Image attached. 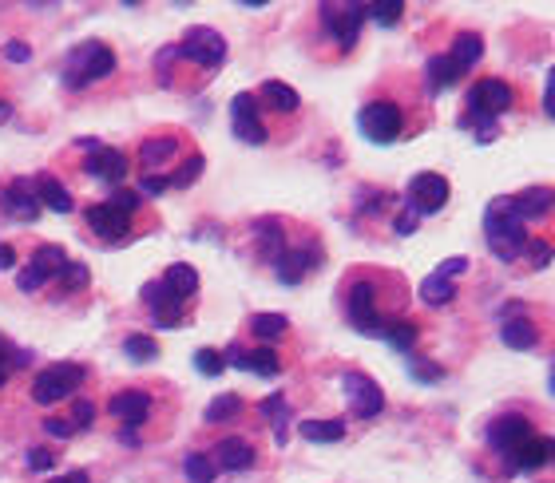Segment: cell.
Returning a JSON list of instances; mask_svg holds the SVG:
<instances>
[{"label": "cell", "mask_w": 555, "mask_h": 483, "mask_svg": "<svg viewBox=\"0 0 555 483\" xmlns=\"http://www.w3.org/2000/svg\"><path fill=\"white\" fill-rule=\"evenodd\" d=\"M163 289L167 294H171L175 301H187L198 289V274L191 266H183V261H178V266H171L167 269V278H163Z\"/></svg>", "instance_id": "obj_22"}, {"label": "cell", "mask_w": 555, "mask_h": 483, "mask_svg": "<svg viewBox=\"0 0 555 483\" xmlns=\"http://www.w3.org/2000/svg\"><path fill=\"white\" fill-rule=\"evenodd\" d=\"M523 254H528V261L535 269H543L551 261V246H548V242H528V246H523Z\"/></svg>", "instance_id": "obj_42"}, {"label": "cell", "mask_w": 555, "mask_h": 483, "mask_svg": "<svg viewBox=\"0 0 555 483\" xmlns=\"http://www.w3.org/2000/svg\"><path fill=\"white\" fill-rule=\"evenodd\" d=\"M365 16L377 20V24H396V20L405 16V5H401V0H389V5H373V8H365Z\"/></svg>", "instance_id": "obj_39"}, {"label": "cell", "mask_w": 555, "mask_h": 483, "mask_svg": "<svg viewBox=\"0 0 555 483\" xmlns=\"http://www.w3.org/2000/svg\"><path fill=\"white\" fill-rule=\"evenodd\" d=\"M107 206H115L119 214H127V218H132V210L139 206V195H135V190H119V195H115Z\"/></svg>", "instance_id": "obj_43"}, {"label": "cell", "mask_w": 555, "mask_h": 483, "mask_svg": "<svg viewBox=\"0 0 555 483\" xmlns=\"http://www.w3.org/2000/svg\"><path fill=\"white\" fill-rule=\"evenodd\" d=\"M456 79H460V72H456V64L449 59V52L429 59V84L432 87H449V84H456Z\"/></svg>", "instance_id": "obj_29"}, {"label": "cell", "mask_w": 555, "mask_h": 483, "mask_svg": "<svg viewBox=\"0 0 555 483\" xmlns=\"http://www.w3.org/2000/svg\"><path fill=\"white\" fill-rule=\"evenodd\" d=\"M258 238H262V254L270 258V261H278V258L286 254L282 226H278V223H262V226H258Z\"/></svg>", "instance_id": "obj_30"}, {"label": "cell", "mask_w": 555, "mask_h": 483, "mask_svg": "<svg viewBox=\"0 0 555 483\" xmlns=\"http://www.w3.org/2000/svg\"><path fill=\"white\" fill-rule=\"evenodd\" d=\"M361 20H365V8H357V5H345L341 13H337V8H325V24H330V32L337 36L341 48H353L357 32H361Z\"/></svg>", "instance_id": "obj_14"}, {"label": "cell", "mask_w": 555, "mask_h": 483, "mask_svg": "<svg viewBox=\"0 0 555 483\" xmlns=\"http://www.w3.org/2000/svg\"><path fill=\"white\" fill-rule=\"evenodd\" d=\"M195 365H198V369H203V372H206V377H218V372H223V369H226V360H223V357H218V353H214V349H198V353H195Z\"/></svg>", "instance_id": "obj_41"}, {"label": "cell", "mask_w": 555, "mask_h": 483, "mask_svg": "<svg viewBox=\"0 0 555 483\" xmlns=\"http://www.w3.org/2000/svg\"><path fill=\"white\" fill-rule=\"evenodd\" d=\"M32 266L44 278H56V274H64V269H68V258H64V250H59V246H40L36 258H32Z\"/></svg>", "instance_id": "obj_27"}, {"label": "cell", "mask_w": 555, "mask_h": 483, "mask_svg": "<svg viewBox=\"0 0 555 483\" xmlns=\"http://www.w3.org/2000/svg\"><path fill=\"white\" fill-rule=\"evenodd\" d=\"M79 380H84V365H52L32 380V400L36 405H56V400L72 396Z\"/></svg>", "instance_id": "obj_4"}, {"label": "cell", "mask_w": 555, "mask_h": 483, "mask_svg": "<svg viewBox=\"0 0 555 483\" xmlns=\"http://www.w3.org/2000/svg\"><path fill=\"white\" fill-rule=\"evenodd\" d=\"M107 412H112L115 420H123V424H143L147 412H151V396L139 388H127V392H115L112 400H107Z\"/></svg>", "instance_id": "obj_12"}, {"label": "cell", "mask_w": 555, "mask_h": 483, "mask_svg": "<svg viewBox=\"0 0 555 483\" xmlns=\"http://www.w3.org/2000/svg\"><path fill=\"white\" fill-rule=\"evenodd\" d=\"M413 369H416V377H421V380H441V377H444V369H436V365H421V360H413Z\"/></svg>", "instance_id": "obj_48"}, {"label": "cell", "mask_w": 555, "mask_h": 483, "mask_svg": "<svg viewBox=\"0 0 555 483\" xmlns=\"http://www.w3.org/2000/svg\"><path fill=\"white\" fill-rule=\"evenodd\" d=\"M250 329H254L258 341H274V337L286 333V317H282V314H258V317L250 321Z\"/></svg>", "instance_id": "obj_31"}, {"label": "cell", "mask_w": 555, "mask_h": 483, "mask_svg": "<svg viewBox=\"0 0 555 483\" xmlns=\"http://www.w3.org/2000/svg\"><path fill=\"white\" fill-rule=\"evenodd\" d=\"M48 483H87L84 471H72V476H59V479H48Z\"/></svg>", "instance_id": "obj_56"}, {"label": "cell", "mask_w": 555, "mask_h": 483, "mask_svg": "<svg viewBox=\"0 0 555 483\" xmlns=\"http://www.w3.org/2000/svg\"><path fill=\"white\" fill-rule=\"evenodd\" d=\"M548 206H551V195H548V190H540V187L508 198V210L520 218V223H535V218H543V214H548Z\"/></svg>", "instance_id": "obj_17"}, {"label": "cell", "mask_w": 555, "mask_h": 483, "mask_svg": "<svg viewBox=\"0 0 555 483\" xmlns=\"http://www.w3.org/2000/svg\"><path fill=\"white\" fill-rule=\"evenodd\" d=\"M175 155V139H147L143 150H139V159H143L147 167H155V163H167V159Z\"/></svg>", "instance_id": "obj_34"}, {"label": "cell", "mask_w": 555, "mask_h": 483, "mask_svg": "<svg viewBox=\"0 0 555 483\" xmlns=\"http://www.w3.org/2000/svg\"><path fill=\"white\" fill-rule=\"evenodd\" d=\"M44 428L52 432V436H72V432H76L72 424H68V420H44Z\"/></svg>", "instance_id": "obj_49"}, {"label": "cell", "mask_w": 555, "mask_h": 483, "mask_svg": "<svg viewBox=\"0 0 555 483\" xmlns=\"http://www.w3.org/2000/svg\"><path fill=\"white\" fill-rule=\"evenodd\" d=\"M543 112L555 119V68H551V79H548V96H543Z\"/></svg>", "instance_id": "obj_51"}, {"label": "cell", "mask_w": 555, "mask_h": 483, "mask_svg": "<svg viewBox=\"0 0 555 483\" xmlns=\"http://www.w3.org/2000/svg\"><path fill=\"white\" fill-rule=\"evenodd\" d=\"M551 203H555V195H551Z\"/></svg>", "instance_id": "obj_59"}, {"label": "cell", "mask_w": 555, "mask_h": 483, "mask_svg": "<svg viewBox=\"0 0 555 483\" xmlns=\"http://www.w3.org/2000/svg\"><path fill=\"white\" fill-rule=\"evenodd\" d=\"M87 226L96 230L99 238H107V242H119V238H127V230H132V218L127 214H119L115 206H92L87 210Z\"/></svg>", "instance_id": "obj_15"}, {"label": "cell", "mask_w": 555, "mask_h": 483, "mask_svg": "<svg viewBox=\"0 0 555 483\" xmlns=\"http://www.w3.org/2000/svg\"><path fill=\"white\" fill-rule=\"evenodd\" d=\"M405 119H401V107L389 104V99H377L361 112V135L369 139V143H393L396 135H401Z\"/></svg>", "instance_id": "obj_5"}, {"label": "cell", "mask_w": 555, "mask_h": 483, "mask_svg": "<svg viewBox=\"0 0 555 483\" xmlns=\"http://www.w3.org/2000/svg\"><path fill=\"white\" fill-rule=\"evenodd\" d=\"M350 321L357 333H385V321L381 314H377V286L373 281H353L350 289Z\"/></svg>", "instance_id": "obj_6"}, {"label": "cell", "mask_w": 555, "mask_h": 483, "mask_svg": "<svg viewBox=\"0 0 555 483\" xmlns=\"http://www.w3.org/2000/svg\"><path fill=\"white\" fill-rule=\"evenodd\" d=\"M151 314H155V325H163V329L183 325V309H178L175 297H167V301H159V305H151Z\"/></svg>", "instance_id": "obj_35"}, {"label": "cell", "mask_w": 555, "mask_h": 483, "mask_svg": "<svg viewBox=\"0 0 555 483\" xmlns=\"http://www.w3.org/2000/svg\"><path fill=\"white\" fill-rule=\"evenodd\" d=\"M198 175H203V155H191V159H187L183 167L175 170L171 178H167V187H191Z\"/></svg>", "instance_id": "obj_36"}, {"label": "cell", "mask_w": 555, "mask_h": 483, "mask_svg": "<svg viewBox=\"0 0 555 483\" xmlns=\"http://www.w3.org/2000/svg\"><path fill=\"white\" fill-rule=\"evenodd\" d=\"M416 230V210H409V214L396 218V234H413Z\"/></svg>", "instance_id": "obj_50"}, {"label": "cell", "mask_w": 555, "mask_h": 483, "mask_svg": "<svg viewBox=\"0 0 555 483\" xmlns=\"http://www.w3.org/2000/svg\"><path fill=\"white\" fill-rule=\"evenodd\" d=\"M500 337H504V345L508 349H532L535 341H540V333H535V325L528 317H508L500 325Z\"/></svg>", "instance_id": "obj_23"}, {"label": "cell", "mask_w": 555, "mask_h": 483, "mask_svg": "<svg viewBox=\"0 0 555 483\" xmlns=\"http://www.w3.org/2000/svg\"><path fill=\"white\" fill-rule=\"evenodd\" d=\"M543 448H548V460H555V436H543Z\"/></svg>", "instance_id": "obj_57"}, {"label": "cell", "mask_w": 555, "mask_h": 483, "mask_svg": "<svg viewBox=\"0 0 555 483\" xmlns=\"http://www.w3.org/2000/svg\"><path fill=\"white\" fill-rule=\"evenodd\" d=\"M84 170L96 178H107V183H119V178L127 175V159H123V150H115V147H96L92 155L84 159Z\"/></svg>", "instance_id": "obj_13"}, {"label": "cell", "mask_w": 555, "mask_h": 483, "mask_svg": "<svg viewBox=\"0 0 555 483\" xmlns=\"http://www.w3.org/2000/svg\"><path fill=\"white\" fill-rule=\"evenodd\" d=\"M314 261H317V258L310 254V250H286V254L278 258L274 266H278V278H282L286 286H294V281H302V274L314 266Z\"/></svg>", "instance_id": "obj_21"}, {"label": "cell", "mask_w": 555, "mask_h": 483, "mask_svg": "<svg viewBox=\"0 0 555 483\" xmlns=\"http://www.w3.org/2000/svg\"><path fill=\"white\" fill-rule=\"evenodd\" d=\"M5 206L13 210V214H20V218H36V210H40L36 183H28V178H16V183L5 190Z\"/></svg>", "instance_id": "obj_18"}, {"label": "cell", "mask_w": 555, "mask_h": 483, "mask_svg": "<svg viewBox=\"0 0 555 483\" xmlns=\"http://www.w3.org/2000/svg\"><path fill=\"white\" fill-rule=\"evenodd\" d=\"M381 337L389 341L393 349H401V353H409V349H413V341H416V329L409 325V321H389Z\"/></svg>", "instance_id": "obj_32"}, {"label": "cell", "mask_w": 555, "mask_h": 483, "mask_svg": "<svg viewBox=\"0 0 555 483\" xmlns=\"http://www.w3.org/2000/svg\"><path fill=\"white\" fill-rule=\"evenodd\" d=\"M123 349H127V357H132V360H155V353H159L155 341H151V337H143V333L127 337V341H123Z\"/></svg>", "instance_id": "obj_38"}, {"label": "cell", "mask_w": 555, "mask_h": 483, "mask_svg": "<svg viewBox=\"0 0 555 483\" xmlns=\"http://www.w3.org/2000/svg\"><path fill=\"white\" fill-rule=\"evenodd\" d=\"M36 198H40V206L56 210V214H68V210H72V195H68V190L59 187L52 175H40L36 178Z\"/></svg>", "instance_id": "obj_20"}, {"label": "cell", "mask_w": 555, "mask_h": 483, "mask_svg": "<svg viewBox=\"0 0 555 483\" xmlns=\"http://www.w3.org/2000/svg\"><path fill=\"white\" fill-rule=\"evenodd\" d=\"M480 56H484V40L476 32H460V36H456V44H452V52H449V59L456 64V72H460V76L469 72Z\"/></svg>", "instance_id": "obj_19"}, {"label": "cell", "mask_w": 555, "mask_h": 483, "mask_svg": "<svg viewBox=\"0 0 555 483\" xmlns=\"http://www.w3.org/2000/svg\"><path fill=\"white\" fill-rule=\"evenodd\" d=\"M52 464H56V456L48 448H32V451H28V468H32V471H48Z\"/></svg>", "instance_id": "obj_44"}, {"label": "cell", "mask_w": 555, "mask_h": 483, "mask_svg": "<svg viewBox=\"0 0 555 483\" xmlns=\"http://www.w3.org/2000/svg\"><path fill=\"white\" fill-rule=\"evenodd\" d=\"M92 420H96V408L84 400V405H76V416L68 420V424H72V428H87V424H92Z\"/></svg>", "instance_id": "obj_47"}, {"label": "cell", "mask_w": 555, "mask_h": 483, "mask_svg": "<svg viewBox=\"0 0 555 483\" xmlns=\"http://www.w3.org/2000/svg\"><path fill=\"white\" fill-rule=\"evenodd\" d=\"M512 107V84L500 76H488V79H476L469 87V112L480 119V127H492V119L500 112Z\"/></svg>", "instance_id": "obj_2"}, {"label": "cell", "mask_w": 555, "mask_h": 483, "mask_svg": "<svg viewBox=\"0 0 555 483\" xmlns=\"http://www.w3.org/2000/svg\"><path fill=\"white\" fill-rule=\"evenodd\" d=\"M528 436H535V432H532V424L523 416H500V420H492L488 424V444L500 451V456H508V460Z\"/></svg>", "instance_id": "obj_11"}, {"label": "cell", "mask_w": 555, "mask_h": 483, "mask_svg": "<svg viewBox=\"0 0 555 483\" xmlns=\"http://www.w3.org/2000/svg\"><path fill=\"white\" fill-rule=\"evenodd\" d=\"M5 56H13V59H28V48H24V44H8V48H5Z\"/></svg>", "instance_id": "obj_55"}, {"label": "cell", "mask_w": 555, "mask_h": 483, "mask_svg": "<svg viewBox=\"0 0 555 483\" xmlns=\"http://www.w3.org/2000/svg\"><path fill=\"white\" fill-rule=\"evenodd\" d=\"M44 281H48V278L40 274L36 266H28L24 274H20V289H28V294H32V289H40V286H44Z\"/></svg>", "instance_id": "obj_46"}, {"label": "cell", "mask_w": 555, "mask_h": 483, "mask_svg": "<svg viewBox=\"0 0 555 483\" xmlns=\"http://www.w3.org/2000/svg\"><path fill=\"white\" fill-rule=\"evenodd\" d=\"M282 408H286L282 396H266V400H262V412H266V420H274L278 440H286V416H282Z\"/></svg>", "instance_id": "obj_40"}, {"label": "cell", "mask_w": 555, "mask_h": 483, "mask_svg": "<svg viewBox=\"0 0 555 483\" xmlns=\"http://www.w3.org/2000/svg\"><path fill=\"white\" fill-rule=\"evenodd\" d=\"M214 464L218 468H226V471H246V468H254V448L246 444V440H218L214 444Z\"/></svg>", "instance_id": "obj_16"}, {"label": "cell", "mask_w": 555, "mask_h": 483, "mask_svg": "<svg viewBox=\"0 0 555 483\" xmlns=\"http://www.w3.org/2000/svg\"><path fill=\"white\" fill-rule=\"evenodd\" d=\"M115 72V52L107 44H99V40H87V44H79L72 59H68V84H92L99 76H112Z\"/></svg>", "instance_id": "obj_3"}, {"label": "cell", "mask_w": 555, "mask_h": 483, "mask_svg": "<svg viewBox=\"0 0 555 483\" xmlns=\"http://www.w3.org/2000/svg\"><path fill=\"white\" fill-rule=\"evenodd\" d=\"M421 297L429 301V305H449V301L456 297V286L449 278H424V286H421Z\"/></svg>", "instance_id": "obj_28"}, {"label": "cell", "mask_w": 555, "mask_h": 483, "mask_svg": "<svg viewBox=\"0 0 555 483\" xmlns=\"http://www.w3.org/2000/svg\"><path fill=\"white\" fill-rule=\"evenodd\" d=\"M302 432L305 440H314V444H333V440L345 436V424L341 420H302Z\"/></svg>", "instance_id": "obj_26"}, {"label": "cell", "mask_w": 555, "mask_h": 483, "mask_svg": "<svg viewBox=\"0 0 555 483\" xmlns=\"http://www.w3.org/2000/svg\"><path fill=\"white\" fill-rule=\"evenodd\" d=\"M551 392H555V372H551Z\"/></svg>", "instance_id": "obj_58"}, {"label": "cell", "mask_w": 555, "mask_h": 483, "mask_svg": "<svg viewBox=\"0 0 555 483\" xmlns=\"http://www.w3.org/2000/svg\"><path fill=\"white\" fill-rule=\"evenodd\" d=\"M143 190H147V195H163V190H167V178H143Z\"/></svg>", "instance_id": "obj_54"}, {"label": "cell", "mask_w": 555, "mask_h": 483, "mask_svg": "<svg viewBox=\"0 0 555 483\" xmlns=\"http://www.w3.org/2000/svg\"><path fill=\"white\" fill-rule=\"evenodd\" d=\"M178 56L195 59V64H203V68H218L226 56V40L218 36L214 28H191L187 40L178 44Z\"/></svg>", "instance_id": "obj_8"}, {"label": "cell", "mask_w": 555, "mask_h": 483, "mask_svg": "<svg viewBox=\"0 0 555 483\" xmlns=\"http://www.w3.org/2000/svg\"><path fill=\"white\" fill-rule=\"evenodd\" d=\"M345 396H350V408L361 420L381 416V408H385L381 385H377V380H369V377H361V372H350V377H345Z\"/></svg>", "instance_id": "obj_9"}, {"label": "cell", "mask_w": 555, "mask_h": 483, "mask_svg": "<svg viewBox=\"0 0 555 483\" xmlns=\"http://www.w3.org/2000/svg\"><path fill=\"white\" fill-rule=\"evenodd\" d=\"M8 372H13V360H8V345H0V385L8 380Z\"/></svg>", "instance_id": "obj_52"}, {"label": "cell", "mask_w": 555, "mask_h": 483, "mask_svg": "<svg viewBox=\"0 0 555 483\" xmlns=\"http://www.w3.org/2000/svg\"><path fill=\"white\" fill-rule=\"evenodd\" d=\"M409 203H413L416 214H436V210L449 203V178L436 175V170H421V175H413Z\"/></svg>", "instance_id": "obj_7"}, {"label": "cell", "mask_w": 555, "mask_h": 483, "mask_svg": "<svg viewBox=\"0 0 555 483\" xmlns=\"http://www.w3.org/2000/svg\"><path fill=\"white\" fill-rule=\"evenodd\" d=\"M238 408H242V400H238L234 392H223V396H214L211 405H206V420H211V424H218V420H231Z\"/></svg>", "instance_id": "obj_33"}, {"label": "cell", "mask_w": 555, "mask_h": 483, "mask_svg": "<svg viewBox=\"0 0 555 483\" xmlns=\"http://www.w3.org/2000/svg\"><path fill=\"white\" fill-rule=\"evenodd\" d=\"M464 269H469V258H449L436 266V278H456V274H464Z\"/></svg>", "instance_id": "obj_45"}, {"label": "cell", "mask_w": 555, "mask_h": 483, "mask_svg": "<svg viewBox=\"0 0 555 483\" xmlns=\"http://www.w3.org/2000/svg\"><path fill=\"white\" fill-rule=\"evenodd\" d=\"M187 479H191V483H214V460L187 456Z\"/></svg>", "instance_id": "obj_37"}, {"label": "cell", "mask_w": 555, "mask_h": 483, "mask_svg": "<svg viewBox=\"0 0 555 483\" xmlns=\"http://www.w3.org/2000/svg\"><path fill=\"white\" fill-rule=\"evenodd\" d=\"M262 99L274 107V112H297V104H302V96H297L290 84H282V79H266Z\"/></svg>", "instance_id": "obj_25"}, {"label": "cell", "mask_w": 555, "mask_h": 483, "mask_svg": "<svg viewBox=\"0 0 555 483\" xmlns=\"http://www.w3.org/2000/svg\"><path fill=\"white\" fill-rule=\"evenodd\" d=\"M512 464L520 468V471H535V468L548 464V448H543V436H528V440H523V444L512 451Z\"/></svg>", "instance_id": "obj_24"}, {"label": "cell", "mask_w": 555, "mask_h": 483, "mask_svg": "<svg viewBox=\"0 0 555 483\" xmlns=\"http://www.w3.org/2000/svg\"><path fill=\"white\" fill-rule=\"evenodd\" d=\"M16 266V250L13 246H0V269H13Z\"/></svg>", "instance_id": "obj_53"}, {"label": "cell", "mask_w": 555, "mask_h": 483, "mask_svg": "<svg viewBox=\"0 0 555 483\" xmlns=\"http://www.w3.org/2000/svg\"><path fill=\"white\" fill-rule=\"evenodd\" d=\"M484 238H488L492 254L500 261H512L523 254V246H528V226L508 210V198H496L488 206V214H484Z\"/></svg>", "instance_id": "obj_1"}, {"label": "cell", "mask_w": 555, "mask_h": 483, "mask_svg": "<svg viewBox=\"0 0 555 483\" xmlns=\"http://www.w3.org/2000/svg\"><path fill=\"white\" fill-rule=\"evenodd\" d=\"M231 123H234V135L242 139V143H266V127H262V119H258V99L250 92H242V96H234V104H231Z\"/></svg>", "instance_id": "obj_10"}]
</instances>
